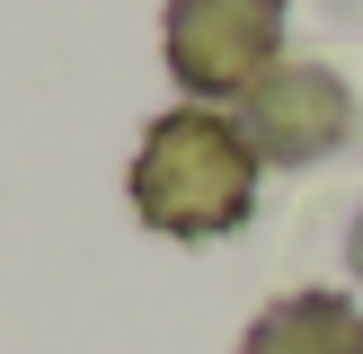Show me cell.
I'll return each mask as SVG.
<instances>
[{
	"label": "cell",
	"instance_id": "obj_1",
	"mask_svg": "<svg viewBox=\"0 0 363 354\" xmlns=\"http://www.w3.org/2000/svg\"><path fill=\"white\" fill-rule=\"evenodd\" d=\"M257 204V142L230 115H204V106H177L142 133L133 151V212L169 239H222V230L248 222Z\"/></svg>",
	"mask_w": 363,
	"mask_h": 354
},
{
	"label": "cell",
	"instance_id": "obj_2",
	"mask_svg": "<svg viewBox=\"0 0 363 354\" xmlns=\"http://www.w3.org/2000/svg\"><path fill=\"white\" fill-rule=\"evenodd\" d=\"M169 71L195 98H248L275 71L284 0H169Z\"/></svg>",
	"mask_w": 363,
	"mask_h": 354
},
{
	"label": "cell",
	"instance_id": "obj_3",
	"mask_svg": "<svg viewBox=\"0 0 363 354\" xmlns=\"http://www.w3.org/2000/svg\"><path fill=\"white\" fill-rule=\"evenodd\" d=\"M248 142H257V159H319L337 133H346V88L328 80V71L293 62V71H266L257 88H248Z\"/></svg>",
	"mask_w": 363,
	"mask_h": 354
},
{
	"label": "cell",
	"instance_id": "obj_4",
	"mask_svg": "<svg viewBox=\"0 0 363 354\" xmlns=\"http://www.w3.org/2000/svg\"><path fill=\"white\" fill-rule=\"evenodd\" d=\"M240 354H363V310L337 292H293L240 336Z\"/></svg>",
	"mask_w": 363,
	"mask_h": 354
}]
</instances>
